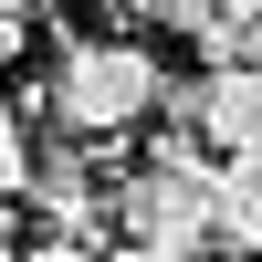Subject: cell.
<instances>
[{"mask_svg": "<svg viewBox=\"0 0 262 262\" xmlns=\"http://www.w3.org/2000/svg\"><path fill=\"white\" fill-rule=\"evenodd\" d=\"M42 116L63 126V137H126V126H147L168 105V74L147 42H63L53 84H42Z\"/></svg>", "mask_w": 262, "mask_h": 262, "instance_id": "cell-1", "label": "cell"}, {"mask_svg": "<svg viewBox=\"0 0 262 262\" xmlns=\"http://www.w3.org/2000/svg\"><path fill=\"white\" fill-rule=\"evenodd\" d=\"M158 116H179L200 147L242 158V147H262V63H210V84H168Z\"/></svg>", "mask_w": 262, "mask_h": 262, "instance_id": "cell-2", "label": "cell"}, {"mask_svg": "<svg viewBox=\"0 0 262 262\" xmlns=\"http://www.w3.org/2000/svg\"><path fill=\"white\" fill-rule=\"evenodd\" d=\"M210 252L262 262V147H242V158L221 168V200H210Z\"/></svg>", "mask_w": 262, "mask_h": 262, "instance_id": "cell-3", "label": "cell"}, {"mask_svg": "<svg viewBox=\"0 0 262 262\" xmlns=\"http://www.w3.org/2000/svg\"><path fill=\"white\" fill-rule=\"evenodd\" d=\"M116 21H147V32H200L210 21V0H105Z\"/></svg>", "mask_w": 262, "mask_h": 262, "instance_id": "cell-4", "label": "cell"}, {"mask_svg": "<svg viewBox=\"0 0 262 262\" xmlns=\"http://www.w3.org/2000/svg\"><path fill=\"white\" fill-rule=\"evenodd\" d=\"M21 179H32V137H21V116L0 105V189H21Z\"/></svg>", "mask_w": 262, "mask_h": 262, "instance_id": "cell-5", "label": "cell"}, {"mask_svg": "<svg viewBox=\"0 0 262 262\" xmlns=\"http://www.w3.org/2000/svg\"><path fill=\"white\" fill-rule=\"evenodd\" d=\"M84 262H168V252H147V242H84Z\"/></svg>", "mask_w": 262, "mask_h": 262, "instance_id": "cell-6", "label": "cell"}, {"mask_svg": "<svg viewBox=\"0 0 262 262\" xmlns=\"http://www.w3.org/2000/svg\"><path fill=\"white\" fill-rule=\"evenodd\" d=\"M0 262H11V231H0Z\"/></svg>", "mask_w": 262, "mask_h": 262, "instance_id": "cell-7", "label": "cell"}]
</instances>
